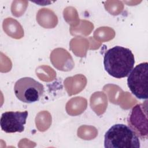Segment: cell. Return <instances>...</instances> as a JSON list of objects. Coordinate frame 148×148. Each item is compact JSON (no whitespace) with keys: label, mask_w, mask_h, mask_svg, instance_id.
Returning <instances> with one entry per match:
<instances>
[{"label":"cell","mask_w":148,"mask_h":148,"mask_svg":"<svg viewBox=\"0 0 148 148\" xmlns=\"http://www.w3.org/2000/svg\"><path fill=\"white\" fill-rule=\"evenodd\" d=\"M135 64V57L131 50L116 46L108 50L103 57V65L108 73L121 79L128 76Z\"/></svg>","instance_id":"obj_1"},{"label":"cell","mask_w":148,"mask_h":148,"mask_svg":"<svg viewBox=\"0 0 148 148\" xmlns=\"http://www.w3.org/2000/svg\"><path fill=\"white\" fill-rule=\"evenodd\" d=\"M128 126L140 139H147V100L134 106L127 118Z\"/></svg>","instance_id":"obj_5"},{"label":"cell","mask_w":148,"mask_h":148,"mask_svg":"<svg viewBox=\"0 0 148 148\" xmlns=\"http://www.w3.org/2000/svg\"><path fill=\"white\" fill-rule=\"evenodd\" d=\"M28 113L24 112L9 111L2 114L0 125L2 131L6 133L21 132L24 130Z\"/></svg>","instance_id":"obj_6"},{"label":"cell","mask_w":148,"mask_h":148,"mask_svg":"<svg viewBox=\"0 0 148 148\" xmlns=\"http://www.w3.org/2000/svg\"><path fill=\"white\" fill-rule=\"evenodd\" d=\"M14 92L19 101L31 103L39 100L44 92V86L32 77H24L15 83Z\"/></svg>","instance_id":"obj_3"},{"label":"cell","mask_w":148,"mask_h":148,"mask_svg":"<svg viewBox=\"0 0 148 148\" xmlns=\"http://www.w3.org/2000/svg\"><path fill=\"white\" fill-rule=\"evenodd\" d=\"M105 148H139V138L128 125L116 124L112 125L104 136Z\"/></svg>","instance_id":"obj_2"},{"label":"cell","mask_w":148,"mask_h":148,"mask_svg":"<svg viewBox=\"0 0 148 148\" xmlns=\"http://www.w3.org/2000/svg\"><path fill=\"white\" fill-rule=\"evenodd\" d=\"M127 85L131 92L137 98L147 99L148 63L142 62L131 71L127 78Z\"/></svg>","instance_id":"obj_4"}]
</instances>
